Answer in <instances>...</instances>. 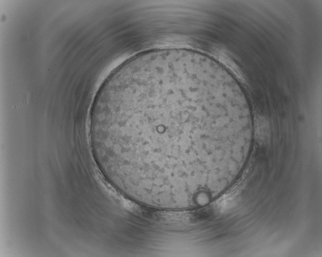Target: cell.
<instances>
[{"instance_id":"obj_1","label":"cell","mask_w":322,"mask_h":257,"mask_svg":"<svg viewBox=\"0 0 322 257\" xmlns=\"http://www.w3.org/2000/svg\"><path fill=\"white\" fill-rule=\"evenodd\" d=\"M245 134L232 89L198 51L139 54L102 84L90 114L96 163L125 197L162 210L206 204Z\"/></svg>"}]
</instances>
